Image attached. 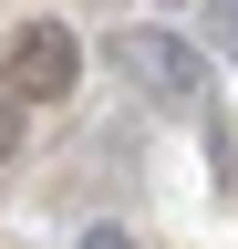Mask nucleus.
<instances>
[{
	"mask_svg": "<svg viewBox=\"0 0 238 249\" xmlns=\"http://www.w3.org/2000/svg\"><path fill=\"white\" fill-rule=\"evenodd\" d=\"M207 52L238 73V0H207Z\"/></svg>",
	"mask_w": 238,
	"mask_h": 249,
	"instance_id": "7ed1b4c3",
	"label": "nucleus"
},
{
	"mask_svg": "<svg viewBox=\"0 0 238 249\" xmlns=\"http://www.w3.org/2000/svg\"><path fill=\"white\" fill-rule=\"evenodd\" d=\"M0 73H11V104H63V93L83 83V42H73L63 21H21Z\"/></svg>",
	"mask_w": 238,
	"mask_h": 249,
	"instance_id": "f03ea898",
	"label": "nucleus"
},
{
	"mask_svg": "<svg viewBox=\"0 0 238 249\" xmlns=\"http://www.w3.org/2000/svg\"><path fill=\"white\" fill-rule=\"evenodd\" d=\"M83 249H135V239H125V229L104 218V229H83Z\"/></svg>",
	"mask_w": 238,
	"mask_h": 249,
	"instance_id": "39448f33",
	"label": "nucleus"
},
{
	"mask_svg": "<svg viewBox=\"0 0 238 249\" xmlns=\"http://www.w3.org/2000/svg\"><path fill=\"white\" fill-rule=\"evenodd\" d=\"M11 145H21V104L0 93V166H11Z\"/></svg>",
	"mask_w": 238,
	"mask_h": 249,
	"instance_id": "20e7f679",
	"label": "nucleus"
},
{
	"mask_svg": "<svg viewBox=\"0 0 238 249\" xmlns=\"http://www.w3.org/2000/svg\"><path fill=\"white\" fill-rule=\"evenodd\" d=\"M114 73H125L145 104H166V114H197V104H207V52H197V31H166V21L114 31Z\"/></svg>",
	"mask_w": 238,
	"mask_h": 249,
	"instance_id": "f257e3e1",
	"label": "nucleus"
}]
</instances>
